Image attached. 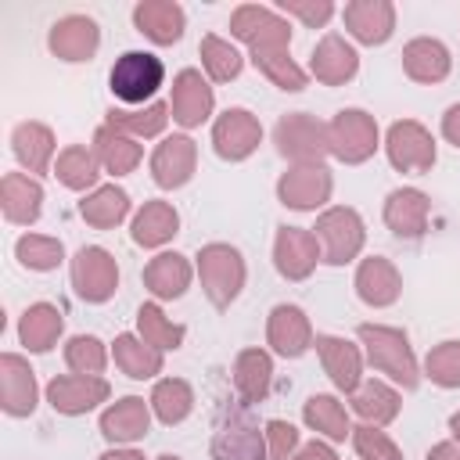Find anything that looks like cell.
<instances>
[{
  "label": "cell",
  "mask_w": 460,
  "mask_h": 460,
  "mask_svg": "<svg viewBox=\"0 0 460 460\" xmlns=\"http://www.w3.org/2000/svg\"><path fill=\"white\" fill-rule=\"evenodd\" d=\"M216 460H262V438L252 428H226L212 446Z\"/></svg>",
  "instance_id": "1f68e13d"
},
{
  "label": "cell",
  "mask_w": 460,
  "mask_h": 460,
  "mask_svg": "<svg viewBox=\"0 0 460 460\" xmlns=\"http://www.w3.org/2000/svg\"><path fill=\"white\" fill-rule=\"evenodd\" d=\"M162 460H176V456H162Z\"/></svg>",
  "instance_id": "6f0895ef"
},
{
  "label": "cell",
  "mask_w": 460,
  "mask_h": 460,
  "mask_svg": "<svg viewBox=\"0 0 460 460\" xmlns=\"http://www.w3.org/2000/svg\"><path fill=\"white\" fill-rule=\"evenodd\" d=\"M280 7L284 11H291V14H298L302 22H309V25H323L327 18H331V4L327 0H320V4H298V0H280Z\"/></svg>",
  "instance_id": "681fc988"
},
{
  "label": "cell",
  "mask_w": 460,
  "mask_h": 460,
  "mask_svg": "<svg viewBox=\"0 0 460 460\" xmlns=\"http://www.w3.org/2000/svg\"><path fill=\"white\" fill-rule=\"evenodd\" d=\"M40 201H43V190L36 180L29 176H4V212L11 223H32L40 216Z\"/></svg>",
  "instance_id": "603a6c76"
},
{
  "label": "cell",
  "mask_w": 460,
  "mask_h": 460,
  "mask_svg": "<svg viewBox=\"0 0 460 460\" xmlns=\"http://www.w3.org/2000/svg\"><path fill=\"white\" fill-rule=\"evenodd\" d=\"M162 75H165V68H162V61H158L155 54L126 50V54L115 61L108 83H111V93H115L119 101L140 104V101H147V97L162 86Z\"/></svg>",
  "instance_id": "6da1fadb"
},
{
  "label": "cell",
  "mask_w": 460,
  "mask_h": 460,
  "mask_svg": "<svg viewBox=\"0 0 460 460\" xmlns=\"http://www.w3.org/2000/svg\"><path fill=\"white\" fill-rule=\"evenodd\" d=\"M388 155L399 169H428L435 162V144L417 122H395L388 133Z\"/></svg>",
  "instance_id": "9c48e42d"
},
{
  "label": "cell",
  "mask_w": 460,
  "mask_h": 460,
  "mask_svg": "<svg viewBox=\"0 0 460 460\" xmlns=\"http://www.w3.org/2000/svg\"><path fill=\"white\" fill-rule=\"evenodd\" d=\"M270 341L284 356H302L309 345V323L295 305H277L270 316Z\"/></svg>",
  "instance_id": "44dd1931"
},
{
  "label": "cell",
  "mask_w": 460,
  "mask_h": 460,
  "mask_svg": "<svg viewBox=\"0 0 460 460\" xmlns=\"http://www.w3.org/2000/svg\"><path fill=\"white\" fill-rule=\"evenodd\" d=\"M133 22L155 43H172L183 32V11L176 4H169V0H147V4H140L133 11Z\"/></svg>",
  "instance_id": "5bb4252c"
},
{
  "label": "cell",
  "mask_w": 460,
  "mask_h": 460,
  "mask_svg": "<svg viewBox=\"0 0 460 460\" xmlns=\"http://www.w3.org/2000/svg\"><path fill=\"white\" fill-rule=\"evenodd\" d=\"M72 280H75V291L86 298V302H104L111 291H115V259L104 252V248H83L75 255V266H72Z\"/></svg>",
  "instance_id": "5b68a950"
},
{
  "label": "cell",
  "mask_w": 460,
  "mask_h": 460,
  "mask_svg": "<svg viewBox=\"0 0 460 460\" xmlns=\"http://www.w3.org/2000/svg\"><path fill=\"white\" fill-rule=\"evenodd\" d=\"M230 29H234V36L248 40L252 50H284L288 47V25L262 7H241L234 14Z\"/></svg>",
  "instance_id": "52a82bcc"
},
{
  "label": "cell",
  "mask_w": 460,
  "mask_h": 460,
  "mask_svg": "<svg viewBox=\"0 0 460 460\" xmlns=\"http://www.w3.org/2000/svg\"><path fill=\"white\" fill-rule=\"evenodd\" d=\"M65 359L79 374H97L104 367V349H101L97 338H72L68 349H65Z\"/></svg>",
  "instance_id": "f6af8a7d"
},
{
  "label": "cell",
  "mask_w": 460,
  "mask_h": 460,
  "mask_svg": "<svg viewBox=\"0 0 460 460\" xmlns=\"http://www.w3.org/2000/svg\"><path fill=\"white\" fill-rule=\"evenodd\" d=\"M428 216V198L420 190H395L385 205V219L399 237H420Z\"/></svg>",
  "instance_id": "d6986e66"
},
{
  "label": "cell",
  "mask_w": 460,
  "mask_h": 460,
  "mask_svg": "<svg viewBox=\"0 0 460 460\" xmlns=\"http://www.w3.org/2000/svg\"><path fill=\"white\" fill-rule=\"evenodd\" d=\"M295 428L291 424H284V420H270V442H273V460H284L288 456V449L295 446Z\"/></svg>",
  "instance_id": "f907efd6"
},
{
  "label": "cell",
  "mask_w": 460,
  "mask_h": 460,
  "mask_svg": "<svg viewBox=\"0 0 460 460\" xmlns=\"http://www.w3.org/2000/svg\"><path fill=\"white\" fill-rule=\"evenodd\" d=\"M18 331H22V341H25L32 352H47V349L54 345V338L61 334V313H58L54 305L40 302V305L25 309Z\"/></svg>",
  "instance_id": "484cf974"
},
{
  "label": "cell",
  "mask_w": 460,
  "mask_h": 460,
  "mask_svg": "<svg viewBox=\"0 0 460 460\" xmlns=\"http://www.w3.org/2000/svg\"><path fill=\"white\" fill-rule=\"evenodd\" d=\"M327 140H331V151L345 162H359L374 151V140H377V129L370 122V115L363 111H341L331 129H327Z\"/></svg>",
  "instance_id": "8992f818"
},
{
  "label": "cell",
  "mask_w": 460,
  "mask_h": 460,
  "mask_svg": "<svg viewBox=\"0 0 460 460\" xmlns=\"http://www.w3.org/2000/svg\"><path fill=\"white\" fill-rule=\"evenodd\" d=\"M101 428L108 438L115 442H129V438H140L147 431V410L140 399H122L115 402L104 417H101Z\"/></svg>",
  "instance_id": "4316f807"
},
{
  "label": "cell",
  "mask_w": 460,
  "mask_h": 460,
  "mask_svg": "<svg viewBox=\"0 0 460 460\" xmlns=\"http://www.w3.org/2000/svg\"><path fill=\"white\" fill-rule=\"evenodd\" d=\"M151 169H155V180H158L162 187H180V183L190 176V169H194V144H190L187 137L165 140V144L155 151Z\"/></svg>",
  "instance_id": "2e32d148"
},
{
  "label": "cell",
  "mask_w": 460,
  "mask_h": 460,
  "mask_svg": "<svg viewBox=\"0 0 460 460\" xmlns=\"http://www.w3.org/2000/svg\"><path fill=\"white\" fill-rule=\"evenodd\" d=\"M115 359H119V367L129 374V377H151L155 370H158V352H151V349H144L137 338H129V334H122L119 341H115Z\"/></svg>",
  "instance_id": "d590c367"
},
{
  "label": "cell",
  "mask_w": 460,
  "mask_h": 460,
  "mask_svg": "<svg viewBox=\"0 0 460 460\" xmlns=\"http://www.w3.org/2000/svg\"><path fill=\"white\" fill-rule=\"evenodd\" d=\"M0 370H4V410L22 417L36 406V381H32V370L18 359V356H4L0 359Z\"/></svg>",
  "instance_id": "e0dca14e"
},
{
  "label": "cell",
  "mask_w": 460,
  "mask_h": 460,
  "mask_svg": "<svg viewBox=\"0 0 460 460\" xmlns=\"http://www.w3.org/2000/svg\"><path fill=\"white\" fill-rule=\"evenodd\" d=\"M356 288H359V295H363L367 302L385 305V302H392V298L399 295V277H395V270H392L385 259H367V262L359 266Z\"/></svg>",
  "instance_id": "83f0119b"
},
{
  "label": "cell",
  "mask_w": 460,
  "mask_h": 460,
  "mask_svg": "<svg viewBox=\"0 0 460 460\" xmlns=\"http://www.w3.org/2000/svg\"><path fill=\"white\" fill-rule=\"evenodd\" d=\"M201 58H205V68L212 72V79H219V83L234 79L241 72V54L230 43H223L219 36H205L201 40Z\"/></svg>",
  "instance_id": "e575fe53"
},
{
  "label": "cell",
  "mask_w": 460,
  "mask_h": 460,
  "mask_svg": "<svg viewBox=\"0 0 460 460\" xmlns=\"http://www.w3.org/2000/svg\"><path fill=\"white\" fill-rule=\"evenodd\" d=\"M316 237L305 234V230H295V226H280V237H277V266L284 277H305L316 262Z\"/></svg>",
  "instance_id": "9a60e30c"
},
{
  "label": "cell",
  "mask_w": 460,
  "mask_h": 460,
  "mask_svg": "<svg viewBox=\"0 0 460 460\" xmlns=\"http://www.w3.org/2000/svg\"><path fill=\"white\" fill-rule=\"evenodd\" d=\"M313 72L323 83H345L356 72V54L341 36H327L313 54Z\"/></svg>",
  "instance_id": "cb8c5ba5"
},
{
  "label": "cell",
  "mask_w": 460,
  "mask_h": 460,
  "mask_svg": "<svg viewBox=\"0 0 460 460\" xmlns=\"http://www.w3.org/2000/svg\"><path fill=\"white\" fill-rule=\"evenodd\" d=\"M356 449L363 460H402L399 449L374 428H356Z\"/></svg>",
  "instance_id": "c3c4849f"
},
{
  "label": "cell",
  "mask_w": 460,
  "mask_h": 460,
  "mask_svg": "<svg viewBox=\"0 0 460 460\" xmlns=\"http://www.w3.org/2000/svg\"><path fill=\"white\" fill-rule=\"evenodd\" d=\"M277 144L291 158H316L323 151V129L305 115H291L277 126Z\"/></svg>",
  "instance_id": "ac0fdd59"
},
{
  "label": "cell",
  "mask_w": 460,
  "mask_h": 460,
  "mask_svg": "<svg viewBox=\"0 0 460 460\" xmlns=\"http://www.w3.org/2000/svg\"><path fill=\"white\" fill-rule=\"evenodd\" d=\"M47 395H50L54 410L83 413V410H90L93 402H101L108 395V385L101 377H90V374H72V377H54Z\"/></svg>",
  "instance_id": "30bf717a"
},
{
  "label": "cell",
  "mask_w": 460,
  "mask_h": 460,
  "mask_svg": "<svg viewBox=\"0 0 460 460\" xmlns=\"http://www.w3.org/2000/svg\"><path fill=\"white\" fill-rule=\"evenodd\" d=\"M392 22H395V11H392V4H385V0L345 4V25H349L352 36L363 40V43H381V40H388Z\"/></svg>",
  "instance_id": "7c38bea8"
},
{
  "label": "cell",
  "mask_w": 460,
  "mask_h": 460,
  "mask_svg": "<svg viewBox=\"0 0 460 460\" xmlns=\"http://www.w3.org/2000/svg\"><path fill=\"white\" fill-rule=\"evenodd\" d=\"M129 208V198L119 190V187H101L90 201H83V216L93 223V226H115Z\"/></svg>",
  "instance_id": "d6a6232c"
},
{
  "label": "cell",
  "mask_w": 460,
  "mask_h": 460,
  "mask_svg": "<svg viewBox=\"0 0 460 460\" xmlns=\"http://www.w3.org/2000/svg\"><path fill=\"white\" fill-rule=\"evenodd\" d=\"M58 180L65 187H86L97 180V165H93V155L86 147H68L61 158H58Z\"/></svg>",
  "instance_id": "8d00e7d4"
},
{
  "label": "cell",
  "mask_w": 460,
  "mask_h": 460,
  "mask_svg": "<svg viewBox=\"0 0 460 460\" xmlns=\"http://www.w3.org/2000/svg\"><path fill=\"white\" fill-rule=\"evenodd\" d=\"M101 460H144V456H137V453H104Z\"/></svg>",
  "instance_id": "11a10c76"
},
{
  "label": "cell",
  "mask_w": 460,
  "mask_h": 460,
  "mask_svg": "<svg viewBox=\"0 0 460 460\" xmlns=\"http://www.w3.org/2000/svg\"><path fill=\"white\" fill-rule=\"evenodd\" d=\"M298 460H334V453H331L327 446H320V442H313V446H305V449L298 453Z\"/></svg>",
  "instance_id": "f5cc1de1"
},
{
  "label": "cell",
  "mask_w": 460,
  "mask_h": 460,
  "mask_svg": "<svg viewBox=\"0 0 460 460\" xmlns=\"http://www.w3.org/2000/svg\"><path fill=\"white\" fill-rule=\"evenodd\" d=\"M428 460H460V449H456V446H438Z\"/></svg>",
  "instance_id": "db71d44e"
},
{
  "label": "cell",
  "mask_w": 460,
  "mask_h": 460,
  "mask_svg": "<svg viewBox=\"0 0 460 460\" xmlns=\"http://www.w3.org/2000/svg\"><path fill=\"white\" fill-rule=\"evenodd\" d=\"M305 420H309L316 431L331 435V438H345V431H349L345 410H341L331 395H313V399L305 402Z\"/></svg>",
  "instance_id": "836d02e7"
},
{
  "label": "cell",
  "mask_w": 460,
  "mask_h": 460,
  "mask_svg": "<svg viewBox=\"0 0 460 460\" xmlns=\"http://www.w3.org/2000/svg\"><path fill=\"white\" fill-rule=\"evenodd\" d=\"M359 338L367 341V352H370V363L374 367H381L385 374H392L406 388L417 385V367H413V356H410V345H406V334L402 331L363 323L359 327Z\"/></svg>",
  "instance_id": "7a4b0ae2"
},
{
  "label": "cell",
  "mask_w": 460,
  "mask_h": 460,
  "mask_svg": "<svg viewBox=\"0 0 460 460\" xmlns=\"http://www.w3.org/2000/svg\"><path fill=\"white\" fill-rule=\"evenodd\" d=\"M18 259L32 270H54L61 262V241H50V237H22L18 241Z\"/></svg>",
  "instance_id": "7bdbcfd3"
},
{
  "label": "cell",
  "mask_w": 460,
  "mask_h": 460,
  "mask_svg": "<svg viewBox=\"0 0 460 460\" xmlns=\"http://www.w3.org/2000/svg\"><path fill=\"white\" fill-rule=\"evenodd\" d=\"M50 151H54V140H50V133H47L40 122H22V126L14 129V155L22 158V165L43 172Z\"/></svg>",
  "instance_id": "f546056e"
},
{
  "label": "cell",
  "mask_w": 460,
  "mask_h": 460,
  "mask_svg": "<svg viewBox=\"0 0 460 460\" xmlns=\"http://www.w3.org/2000/svg\"><path fill=\"white\" fill-rule=\"evenodd\" d=\"M428 374L438 385H460V341H446L428 356Z\"/></svg>",
  "instance_id": "bcb514c9"
},
{
  "label": "cell",
  "mask_w": 460,
  "mask_h": 460,
  "mask_svg": "<svg viewBox=\"0 0 460 460\" xmlns=\"http://www.w3.org/2000/svg\"><path fill=\"white\" fill-rule=\"evenodd\" d=\"M327 190H331V180L323 169H295L280 180V198L291 208H313L327 198Z\"/></svg>",
  "instance_id": "ffe728a7"
},
{
  "label": "cell",
  "mask_w": 460,
  "mask_h": 460,
  "mask_svg": "<svg viewBox=\"0 0 460 460\" xmlns=\"http://www.w3.org/2000/svg\"><path fill=\"white\" fill-rule=\"evenodd\" d=\"M201 280H205L212 302H216V305H226V302L237 295L241 280H244L241 255H237L234 248H226V244H208V248L201 252Z\"/></svg>",
  "instance_id": "3957f363"
},
{
  "label": "cell",
  "mask_w": 460,
  "mask_h": 460,
  "mask_svg": "<svg viewBox=\"0 0 460 460\" xmlns=\"http://www.w3.org/2000/svg\"><path fill=\"white\" fill-rule=\"evenodd\" d=\"M442 129H446V137L460 147V104H456V108H449V115H446V122H442Z\"/></svg>",
  "instance_id": "816d5d0a"
},
{
  "label": "cell",
  "mask_w": 460,
  "mask_h": 460,
  "mask_svg": "<svg viewBox=\"0 0 460 460\" xmlns=\"http://www.w3.org/2000/svg\"><path fill=\"white\" fill-rule=\"evenodd\" d=\"M140 334H144V341H147V345L176 349V345H180V338H183V327L165 323V320H162V313H158L155 305H144V309H140Z\"/></svg>",
  "instance_id": "ee69618b"
},
{
  "label": "cell",
  "mask_w": 460,
  "mask_h": 460,
  "mask_svg": "<svg viewBox=\"0 0 460 460\" xmlns=\"http://www.w3.org/2000/svg\"><path fill=\"white\" fill-rule=\"evenodd\" d=\"M237 385L248 399H262L270 385V359L262 352H244L237 359Z\"/></svg>",
  "instance_id": "60d3db41"
},
{
  "label": "cell",
  "mask_w": 460,
  "mask_h": 460,
  "mask_svg": "<svg viewBox=\"0 0 460 460\" xmlns=\"http://www.w3.org/2000/svg\"><path fill=\"white\" fill-rule=\"evenodd\" d=\"M255 144H259V122L248 111L234 108L216 122V151L223 158H244Z\"/></svg>",
  "instance_id": "4fadbf2b"
},
{
  "label": "cell",
  "mask_w": 460,
  "mask_h": 460,
  "mask_svg": "<svg viewBox=\"0 0 460 460\" xmlns=\"http://www.w3.org/2000/svg\"><path fill=\"white\" fill-rule=\"evenodd\" d=\"M316 244H323V259L327 262H345L359 252L363 244V226L356 219V212L349 208H334L316 223Z\"/></svg>",
  "instance_id": "277c9868"
},
{
  "label": "cell",
  "mask_w": 460,
  "mask_h": 460,
  "mask_svg": "<svg viewBox=\"0 0 460 460\" xmlns=\"http://www.w3.org/2000/svg\"><path fill=\"white\" fill-rule=\"evenodd\" d=\"M111 122L133 133H158L165 126V104H151L147 111H111Z\"/></svg>",
  "instance_id": "7dc6e473"
},
{
  "label": "cell",
  "mask_w": 460,
  "mask_h": 460,
  "mask_svg": "<svg viewBox=\"0 0 460 460\" xmlns=\"http://www.w3.org/2000/svg\"><path fill=\"white\" fill-rule=\"evenodd\" d=\"M187 277H190V270H187L183 255H158V259L147 266V273H144L147 288H151L158 298H176V295L187 288Z\"/></svg>",
  "instance_id": "f1b7e54d"
},
{
  "label": "cell",
  "mask_w": 460,
  "mask_h": 460,
  "mask_svg": "<svg viewBox=\"0 0 460 460\" xmlns=\"http://www.w3.org/2000/svg\"><path fill=\"white\" fill-rule=\"evenodd\" d=\"M252 61L284 90H302V83H305V75L284 58V50H252Z\"/></svg>",
  "instance_id": "f35d334b"
},
{
  "label": "cell",
  "mask_w": 460,
  "mask_h": 460,
  "mask_svg": "<svg viewBox=\"0 0 460 460\" xmlns=\"http://www.w3.org/2000/svg\"><path fill=\"white\" fill-rule=\"evenodd\" d=\"M97 147H101V158H104V165L111 172H129L137 165V158H140V147L129 144L126 137H115L111 129H101L97 133Z\"/></svg>",
  "instance_id": "ab89813d"
},
{
  "label": "cell",
  "mask_w": 460,
  "mask_h": 460,
  "mask_svg": "<svg viewBox=\"0 0 460 460\" xmlns=\"http://www.w3.org/2000/svg\"><path fill=\"white\" fill-rule=\"evenodd\" d=\"M155 410H158V417H162L165 424L183 420L187 410H190V388H187L183 381H162V385L155 388Z\"/></svg>",
  "instance_id": "b9f144b4"
},
{
  "label": "cell",
  "mask_w": 460,
  "mask_h": 460,
  "mask_svg": "<svg viewBox=\"0 0 460 460\" xmlns=\"http://www.w3.org/2000/svg\"><path fill=\"white\" fill-rule=\"evenodd\" d=\"M212 108V90L205 86L201 72L187 68L176 75V86H172V119L183 122V126H198Z\"/></svg>",
  "instance_id": "8fae6325"
},
{
  "label": "cell",
  "mask_w": 460,
  "mask_h": 460,
  "mask_svg": "<svg viewBox=\"0 0 460 460\" xmlns=\"http://www.w3.org/2000/svg\"><path fill=\"white\" fill-rule=\"evenodd\" d=\"M453 431H456V435H460V413H456V417H453Z\"/></svg>",
  "instance_id": "9f6ffc18"
},
{
  "label": "cell",
  "mask_w": 460,
  "mask_h": 460,
  "mask_svg": "<svg viewBox=\"0 0 460 460\" xmlns=\"http://www.w3.org/2000/svg\"><path fill=\"white\" fill-rule=\"evenodd\" d=\"M172 234H176V212L169 205H162V201L144 205V212L133 223V241L137 244H162Z\"/></svg>",
  "instance_id": "4dcf8cb0"
},
{
  "label": "cell",
  "mask_w": 460,
  "mask_h": 460,
  "mask_svg": "<svg viewBox=\"0 0 460 460\" xmlns=\"http://www.w3.org/2000/svg\"><path fill=\"white\" fill-rule=\"evenodd\" d=\"M316 345H320L323 367L334 377V385L352 392L356 381H359V356H356V349L349 341H341V338H316Z\"/></svg>",
  "instance_id": "d4e9b609"
},
{
  "label": "cell",
  "mask_w": 460,
  "mask_h": 460,
  "mask_svg": "<svg viewBox=\"0 0 460 460\" xmlns=\"http://www.w3.org/2000/svg\"><path fill=\"white\" fill-rule=\"evenodd\" d=\"M352 402H356V410H359L367 420L374 417L377 424H381V420H392V417H395V410H399L395 392H388V388H385V385H377V381L363 385V388L356 392V399H352Z\"/></svg>",
  "instance_id": "74e56055"
},
{
  "label": "cell",
  "mask_w": 460,
  "mask_h": 460,
  "mask_svg": "<svg viewBox=\"0 0 460 460\" xmlns=\"http://www.w3.org/2000/svg\"><path fill=\"white\" fill-rule=\"evenodd\" d=\"M50 50L65 61H83L97 50V22L86 14H68L50 29Z\"/></svg>",
  "instance_id": "ba28073f"
},
{
  "label": "cell",
  "mask_w": 460,
  "mask_h": 460,
  "mask_svg": "<svg viewBox=\"0 0 460 460\" xmlns=\"http://www.w3.org/2000/svg\"><path fill=\"white\" fill-rule=\"evenodd\" d=\"M402 65L413 79L420 83H435L449 72V54L438 40H413L406 50H402Z\"/></svg>",
  "instance_id": "7402d4cb"
}]
</instances>
